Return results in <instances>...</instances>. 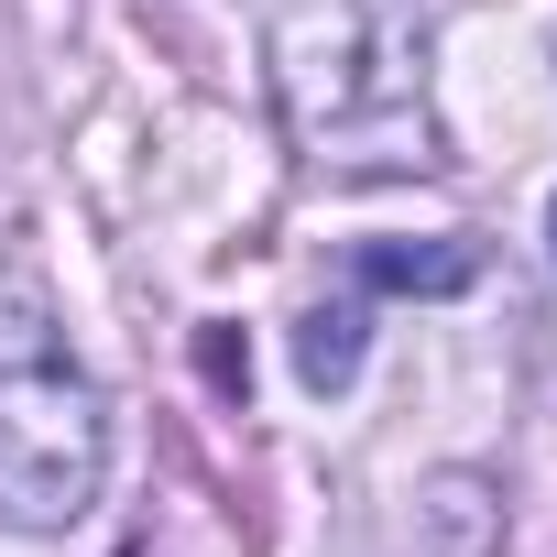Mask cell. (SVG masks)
Returning <instances> with one entry per match:
<instances>
[{
    "label": "cell",
    "mask_w": 557,
    "mask_h": 557,
    "mask_svg": "<svg viewBox=\"0 0 557 557\" xmlns=\"http://www.w3.org/2000/svg\"><path fill=\"white\" fill-rule=\"evenodd\" d=\"M273 88H285V121L318 164H426L437 121H426V66L394 34V12L372 0H285L273 23Z\"/></svg>",
    "instance_id": "obj_1"
},
{
    "label": "cell",
    "mask_w": 557,
    "mask_h": 557,
    "mask_svg": "<svg viewBox=\"0 0 557 557\" xmlns=\"http://www.w3.org/2000/svg\"><path fill=\"white\" fill-rule=\"evenodd\" d=\"M110 481V405L34 273H0V524L66 535Z\"/></svg>",
    "instance_id": "obj_2"
},
{
    "label": "cell",
    "mask_w": 557,
    "mask_h": 557,
    "mask_svg": "<svg viewBox=\"0 0 557 557\" xmlns=\"http://www.w3.org/2000/svg\"><path fill=\"white\" fill-rule=\"evenodd\" d=\"M481 273V240H426V251H361V285H394V296H459Z\"/></svg>",
    "instance_id": "obj_3"
},
{
    "label": "cell",
    "mask_w": 557,
    "mask_h": 557,
    "mask_svg": "<svg viewBox=\"0 0 557 557\" xmlns=\"http://www.w3.org/2000/svg\"><path fill=\"white\" fill-rule=\"evenodd\" d=\"M296 372H307V394H339L361 372V307H318L307 339H296Z\"/></svg>",
    "instance_id": "obj_4"
},
{
    "label": "cell",
    "mask_w": 557,
    "mask_h": 557,
    "mask_svg": "<svg viewBox=\"0 0 557 557\" xmlns=\"http://www.w3.org/2000/svg\"><path fill=\"white\" fill-rule=\"evenodd\" d=\"M546 251H557V208H546Z\"/></svg>",
    "instance_id": "obj_5"
}]
</instances>
